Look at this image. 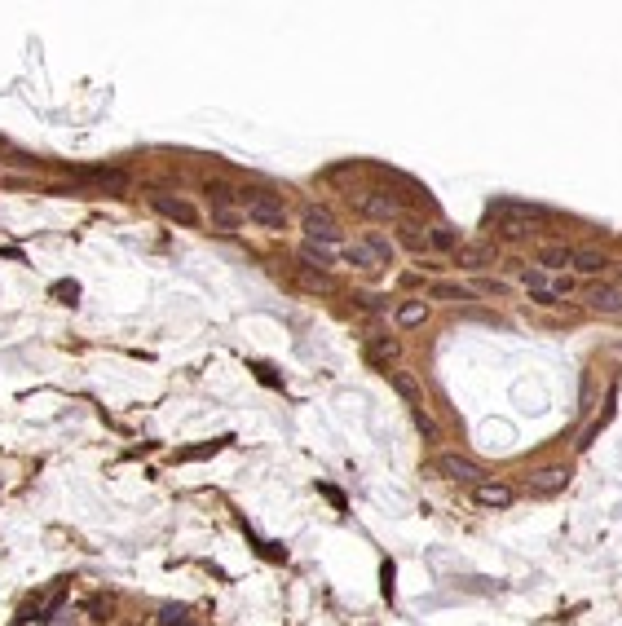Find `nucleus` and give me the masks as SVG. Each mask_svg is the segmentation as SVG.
I'll return each instance as SVG.
<instances>
[{
    "label": "nucleus",
    "instance_id": "412c9836",
    "mask_svg": "<svg viewBox=\"0 0 622 626\" xmlns=\"http://www.w3.org/2000/svg\"><path fill=\"white\" fill-rule=\"evenodd\" d=\"M301 260H305V265H314V269H331V265H336L331 247H318V243H305V247H301Z\"/></svg>",
    "mask_w": 622,
    "mask_h": 626
},
{
    "label": "nucleus",
    "instance_id": "dca6fc26",
    "mask_svg": "<svg viewBox=\"0 0 622 626\" xmlns=\"http://www.w3.org/2000/svg\"><path fill=\"white\" fill-rule=\"evenodd\" d=\"M362 247L371 251V256H375V265H389L393 256H398V247H393L384 234H366V238H362Z\"/></svg>",
    "mask_w": 622,
    "mask_h": 626
},
{
    "label": "nucleus",
    "instance_id": "f3484780",
    "mask_svg": "<svg viewBox=\"0 0 622 626\" xmlns=\"http://www.w3.org/2000/svg\"><path fill=\"white\" fill-rule=\"evenodd\" d=\"M428 247H437V251H459V230H450V225H433V230H428Z\"/></svg>",
    "mask_w": 622,
    "mask_h": 626
},
{
    "label": "nucleus",
    "instance_id": "4be33fe9",
    "mask_svg": "<svg viewBox=\"0 0 622 626\" xmlns=\"http://www.w3.org/2000/svg\"><path fill=\"white\" fill-rule=\"evenodd\" d=\"M208 203H212V208H234L238 195H234L225 181H208Z\"/></svg>",
    "mask_w": 622,
    "mask_h": 626
},
{
    "label": "nucleus",
    "instance_id": "c85d7f7f",
    "mask_svg": "<svg viewBox=\"0 0 622 626\" xmlns=\"http://www.w3.org/2000/svg\"><path fill=\"white\" fill-rule=\"evenodd\" d=\"M371 353H375V357H398V340H375V344H371Z\"/></svg>",
    "mask_w": 622,
    "mask_h": 626
},
{
    "label": "nucleus",
    "instance_id": "aec40b11",
    "mask_svg": "<svg viewBox=\"0 0 622 626\" xmlns=\"http://www.w3.org/2000/svg\"><path fill=\"white\" fill-rule=\"evenodd\" d=\"M340 260H344V265H353V269H375V256H371L362 243H344Z\"/></svg>",
    "mask_w": 622,
    "mask_h": 626
},
{
    "label": "nucleus",
    "instance_id": "a211bd4d",
    "mask_svg": "<svg viewBox=\"0 0 622 626\" xmlns=\"http://www.w3.org/2000/svg\"><path fill=\"white\" fill-rule=\"evenodd\" d=\"M398 238H402V247H411V251H424L428 247V230H424V225H415V221H402Z\"/></svg>",
    "mask_w": 622,
    "mask_h": 626
},
{
    "label": "nucleus",
    "instance_id": "39448f33",
    "mask_svg": "<svg viewBox=\"0 0 622 626\" xmlns=\"http://www.w3.org/2000/svg\"><path fill=\"white\" fill-rule=\"evenodd\" d=\"M305 243H318V247H336L340 243V225L331 221V212H322V208L305 212Z\"/></svg>",
    "mask_w": 622,
    "mask_h": 626
},
{
    "label": "nucleus",
    "instance_id": "f8f14e48",
    "mask_svg": "<svg viewBox=\"0 0 622 626\" xmlns=\"http://www.w3.org/2000/svg\"><path fill=\"white\" fill-rule=\"evenodd\" d=\"M565 265H574V247H565V243L538 247V269H543V274H560Z\"/></svg>",
    "mask_w": 622,
    "mask_h": 626
},
{
    "label": "nucleus",
    "instance_id": "7c9ffc66",
    "mask_svg": "<svg viewBox=\"0 0 622 626\" xmlns=\"http://www.w3.org/2000/svg\"><path fill=\"white\" fill-rule=\"evenodd\" d=\"M53 626H80V618H57Z\"/></svg>",
    "mask_w": 622,
    "mask_h": 626
},
{
    "label": "nucleus",
    "instance_id": "20e7f679",
    "mask_svg": "<svg viewBox=\"0 0 622 626\" xmlns=\"http://www.w3.org/2000/svg\"><path fill=\"white\" fill-rule=\"evenodd\" d=\"M437 476L454 481V485H481V467L472 459H463V454H437Z\"/></svg>",
    "mask_w": 622,
    "mask_h": 626
},
{
    "label": "nucleus",
    "instance_id": "f257e3e1",
    "mask_svg": "<svg viewBox=\"0 0 622 626\" xmlns=\"http://www.w3.org/2000/svg\"><path fill=\"white\" fill-rule=\"evenodd\" d=\"M490 221H499V234L504 238H525L530 234V221L538 216H547V208H538V203H521V199H499L490 203Z\"/></svg>",
    "mask_w": 622,
    "mask_h": 626
},
{
    "label": "nucleus",
    "instance_id": "ddd939ff",
    "mask_svg": "<svg viewBox=\"0 0 622 626\" xmlns=\"http://www.w3.org/2000/svg\"><path fill=\"white\" fill-rule=\"evenodd\" d=\"M574 269H578L583 278H596V274L609 269V260H605V251H596V247H574Z\"/></svg>",
    "mask_w": 622,
    "mask_h": 626
},
{
    "label": "nucleus",
    "instance_id": "0eeeda50",
    "mask_svg": "<svg viewBox=\"0 0 622 626\" xmlns=\"http://www.w3.org/2000/svg\"><path fill=\"white\" fill-rule=\"evenodd\" d=\"M472 499L481 503V508H512L517 490L504 485V481H481V485H472Z\"/></svg>",
    "mask_w": 622,
    "mask_h": 626
},
{
    "label": "nucleus",
    "instance_id": "1a4fd4ad",
    "mask_svg": "<svg viewBox=\"0 0 622 626\" xmlns=\"http://www.w3.org/2000/svg\"><path fill=\"white\" fill-rule=\"evenodd\" d=\"M150 203H154V212H163V216H168V221H181V225H195V221H199L195 203H186V199H172V195H154Z\"/></svg>",
    "mask_w": 622,
    "mask_h": 626
},
{
    "label": "nucleus",
    "instance_id": "4468645a",
    "mask_svg": "<svg viewBox=\"0 0 622 626\" xmlns=\"http://www.w3.org/2000/svg\"><path fill=\"white\" fill-rule=\"evenodd\" d=\"M389 379H393V388H398L402 397H406V406L411 411H420L424 406V393H420V379L411 375V370H389Z\"/></svg>",
    "mask_w": 622,
    "mask_h": 626
},
{
    "label": "nucleus",
    "instance_id": "b1692460",
    "mask_svg": "<svg viewBox=\"0 0 622 626\" xmlns=\"http://www.w3.org/2000/svg\"><path fill=\"white\" fill-rule=\"evenodd\" d=\"M159 626H195V622H190V613L181 605H163L159 609Z\"/></svg>",
    "mask_w": 622,
    "mask_h": 626
},
{
    "label": "nucleus",
    "instance_id": "6e6552de",
    "mask_svg": "<svg viewBox=\"0 0 622 626\" xmlns=\"http://www.w3.org/2000/svg\"><path fill=\"white\" fill-rule=\"evenodd\" d=\"M569 485V467H543V472L530 476V494H560V490Z\"/></svg>",
    "mask_w": 622,
    "mask_h": 626
},
{
    "label": "nucleus",
    "instance_id": "2eb2a0df",
    "mask_svg": "<svg viewBox=\"0 0 622 626\" xmlns=\"http://www.w3.org/2000/svg\"><path fill=\"white\" fill-rule=\"evenodd\" d=\"M80 177H89L98 186H111V190H128V172H119V168H85Z\"/></svg>",
    "mask_w": 622,
    "mask_h": 626
},
{
    "label": "nucleus",
    "instance_id": "a878e982",
    "mask_svg": "<svg viewBox=\"0 0 622 626\" xmlns=\"http://www.w3.org/2000/svg\"><path fill=\"white\" fill-rule=\"evenodd\" d=\"M415 428H420L424 437H437V424H433V415H428L424 406H420V411H415Z\"/></svg>",
    "mask_w": 622,
    "mask_h": 626
},
{
    "label": "nucleus",
    "instance_id": "5701e85b",
    "mask_svg": "<svg viewBox=\"0 0 622 626\" xmlns=\"http://www.w3.org/2000/svg\"><path fill=\"white\" fill-rule=\"evenodd\" d=\"M521 283L530 287L534 296H543V292H552V283H547V274L538 269V265H530V269H521Z\"/></svg>",
    "mask_w": 622,
    "mask_h": 626
},
{
    "label": "nucleus",
    "instance_id": "423d86ee",
    "mask_svg": "<svg viewBox=\"0 0 622 626\" xmlns=\"http://www.w3.org/2000/svg\"><path fill=\"white\" fill-rule=\"evenodd\" d=\"M587 309L592 313H605V318L622 313V283H596L587 292Z\"/></svg>",
    "mask_w": 622,
    "mask_h": 626
},
{
    "label": "nucleus",
    "instance_id": "9d476101",
    "mask_svg": "<svg viewBox=\"0 0 622 626\" xmlns=\"http://www.w3.org/2000/svg\"><path fill=\"white\" fill-rule=\"evenodd\" d=\"M454 260H459V269H486V265H495V247L490 243H459L454 251Z\"/></svg>",
    "mask_w": 622,
    "mask_h": 626
},
{
    "label": "nucleus",
    "instance_id": "6ab92c4d",
    "mask_svg": "<svg viewBox=\"0 0 622 626\" xmlns=\"http://www.w3.org/2000/svg\"><path fill=\"white\" fill-rule=\"evenodd\" d=\"M424 318H428L424 300H406V305H398V327H420Z\"/></svg>",
    "mask_w": 622,
    "mask_h": 626
},
{
    "label": "nucleus",
    "instance_id": "7ed1b4c3",
    "mask_svg": "<svg viewBox=\"0 0 622 626\" xmlns=\"http://www.w3.org/2000/svg\"><path fill=\"white\" fill-rule=\"evenodd\" d=\"M357 212L371 216V221H402V203L393 190H366L362 199H357Z\"/></svg>",
    "mask_w": 622,
    "mask_h": 626
},
{
    "label": "nucleus",
    "instance_id": "c756f323",
    "mask_svg": "<svg viewBox=\"0 0 622 626\" xmlns=\"http://www.w3.org/2000/svg\"><path fill=\"white\" fill-rule=\"evenodd\" d=\"M477 287H481L486 296H504V292H508V283H495V278H486V283H477Z\"/></svg>",
    "mask_w": 622,
    "mask_h": 626
},
{
    "label": "nucleus",
    "instance_id": "f03ea898",
    "mask_svg": "<svg viewBox=\"0 0 622 626\" xmlns=\"http://www.w3.org/2000/svg\"><path fill=\"white\" fill-rule=\"evenodd\" d=\"M238 203H243V216L252 225H260V230H287V208L278 195H269V190H243Z\"/></svg>",
    "mask_w": 622,
    "mask_h": 626
},
{
    "label": "nucleus",
    "instance_id": "cd10ccee",
    "mask_svg": "<svg viewBox=\"0 0 622 626\" xmlns=\"http://www.w3.org/2000/svg\"><path fill=\"white\" fill-rule=\"evenodd\" d=\"M53 296H57V300H66V305H75V296H80V283H57V287H53Z\"/></svg>",
    "mask_w": 622,
    "mask_h": 626
},
{
    "label": "nucleus",
    "instance_id": "bb28decb",
    "mask_svg": "<svg viewBox=\"0 0 622 626\" xmlns=\"http://www.w3.org/2000/svg\"><path fill=\"white\" fill-rule=\"evenodd\" d=\"M89 613H93V618H98V622H106V618H111V600L93 596V600H89Z\"/></svg>",
    "mask_w": 622,
    "mask_h": 626
},
{
    "label": "nucleus",
    "instance_id": "393cba45",
    "mask_svg": "<svg viewBox=\"0 0 622 626\" xmlns=\"http://www.w3.org/2000/svg\"><path fill=\"white\" fill-rule=\"evenodd\" d=\"M212 221H217L221 230H238V221H243V212H234V208H212Z\"/></svg>",
    "mask_w": 622,
    "mask_h": 626
},
{
    "label": "nucleus",
    "instance_id": "9b49d317",
    "mask_svg": "<svg viewBox=\"0 0 622 626\" xmlns=\"http://www.w3.org/2000/svg\"><path fill=\"white\" fill-rule=\"evenodd\" d=\"M62 600H66V587H53L44 600H35V605L27 609V618H35V622H57V613H62Z\"/></svg>",
    "mask_w": 622,
    "mask_h": 626
}]
</instances>
